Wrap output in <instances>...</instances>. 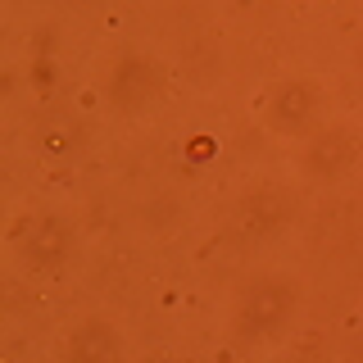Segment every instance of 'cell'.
Returning <instances> with one entry per match:
<instances>
[{"label":"cell","mask_w":363,"mask_h":363,"mask_svg":"<svg viewBox=\"0 0 363 363\" xmlns=\"http://www.w3.org/2000/svg\"><path fill=\"white\" fill-rule=\"evenodd\" d=\"M291 313H295V286L291 281H277V277H264L236 304V332L245 340H268L286 327Z\"/></svg>","instance_id":"obj_1"},{"label":"cell","mask_w":363,"mask_h":363,"mask_svg":"<svg viewBox=\"0 0 363 363\" xmlns=\"http://www.w3.org/2000/svg\"><path fill=\"white\" fill-rule=\"evenodd\" d=\"M18 250H23V259L37 264V268H60L64 259L73 255V232H68V223H60V218H32L18 232Z\"/></svg>","instance_id":"obj_2"},{"label":"cell","mask_w":363,"mask_h":363,"mask_svg":"<svg viewBox=\"0 0 363 363\" xmlns=\"http://www.w3.org/2000/svg\"><path fill=\"white\" fill-rule=\"evenodd\" d=\"M318 109H323V96H318L313 82H286V86H277V96H272L268 118H272V128H277V132L300 136L304 128H313Z\"/></svg>","instance_id":"obj_3"},{"label":"cell","mask_w":363,"mask_h":363,"mask_svg":"<svg viewBox=\"0 0 363 363\" xmlns=\"http://www.w3.org/2000/svg\"><path fill=\"white\" fill-rule=\"evenodd\" d=\"M350 164H354V141H350V132H327L304 150V173L318 177V182H336Z\"/></svg>","instance_id":"obj_4"},{"label":"cell","mask_w":363,"mask_h":363,"mask_svg":"<svg viewBox=\"0 0 363 363\" xmlns=\"http://www.w3.org/2000/svg\"><path fill=\"white\" fill-rule=\"evenodd\" d=\"M159 91V68L150 60H123L118 73L109 77V96L118 100L123 109H141Z\"/></svg>","instance_id":"obj_5"},{"label":"cell","mask_w":363,"mask_h":363,"mask_svg":"<svg viewBox=\"0 0 363 363\" xmlns=\"http://www.w3.org/2000/svg\"><path fill=\"white\" fill-rule=\"evenodd\" d=\"M291 209H295L291 196H281V191H259V196L245 200L241 227H245V232H255V236H268V232H277V227L291 218Z\"/></svg>","instance_id":"obj_6"},{"label":"cell","mask_w":363,"mask_h":363,"mask_svg":"<svg viewBox=\"0 0 363 363\" xmlns=\"http://www.w3.org/2000/svg\"><path fill=\"white\" fill-rule=\"evenodd\" d=\"M68 354L73 359H118L123 340L113 336V327H105V323H86L82 332L68 340Z\"/></svg>","instance_id":"obj_7"},{"label":"cell","mask_w":363,"mask_h":363,"mask_svg":"<svg viewBox=\"0 0 363 363\" xmlns=\"http://www.w3.org/2000/svg\"><path fill=\"white\" fill-rule=\"evenodd\" d=\"M77 145V128L73 123H55V128H41V150L50 155H68Z\"/></svg>","instance_id":"obj_8"}]
</instances>
